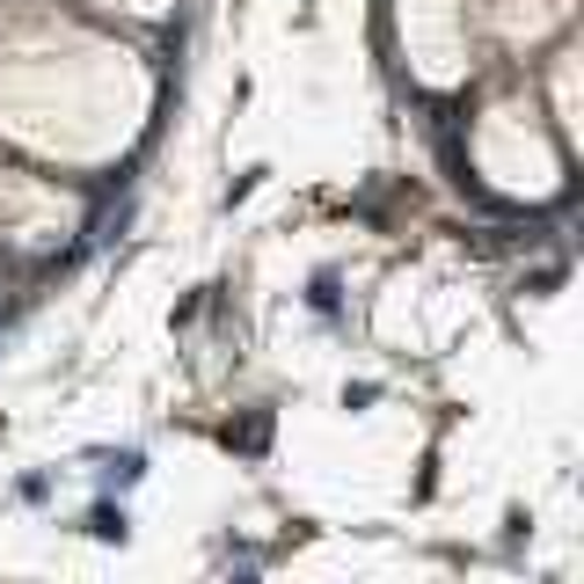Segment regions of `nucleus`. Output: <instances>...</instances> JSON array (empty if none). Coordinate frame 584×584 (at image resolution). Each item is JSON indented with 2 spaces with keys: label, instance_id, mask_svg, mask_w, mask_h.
I'll return each instance as SVG.
<instances>
[{
  "label": "nucleus",
  "instance_id": "nucleus-1",
  "mask_svg": "<svg viewBox=\"0 0 584 584\" xmlns=\"http://www.w3.org/2000/svg\"><path fill=\"white\" fill-rule=\"evenodd\" d=\"M89 533H95V541H124L132 526H124V512H110V504H95V512H89Z\"/></svg>",
  "mask_w": 584,
  "mask_h": 584
},
{
  "label": "nucleus",
  "instance_id": "nucleus-2",
  "mask_svg": "<svg viewBox=\"0 0 584 584\" xmlns=\"http://www.w3.org/2000/svg\"><path fill=\"white\" fill-rule=\"evenodd\" d=\"M307 300H315L321 315H329V307H337V278H329V270H321V278H315V293H307Z\"/></svg>",
  "mask_w": 584,
  "mask_h": 584
}]
</instances>
